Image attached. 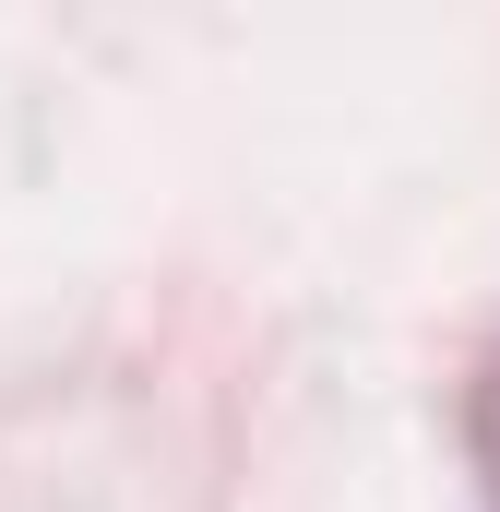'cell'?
I'll list each match as a JSON object with an SVG mask.
<instances>
[{
  "instance_id": "obj_1",
  "label": "cell",
  "mask_w": 500,
  "mask_h": 512,
  "mask_svg": "<svg viewBox=\"0 0 500 512\" xmlns=\"http://www.w3.org/2000/svg\"><path fill=\"white\" fill-rule=\"evenodd\" d=\"M465 453H477V489L500 512V346L477 358V382H465Z\"/></svg>"
}]
</instances>
